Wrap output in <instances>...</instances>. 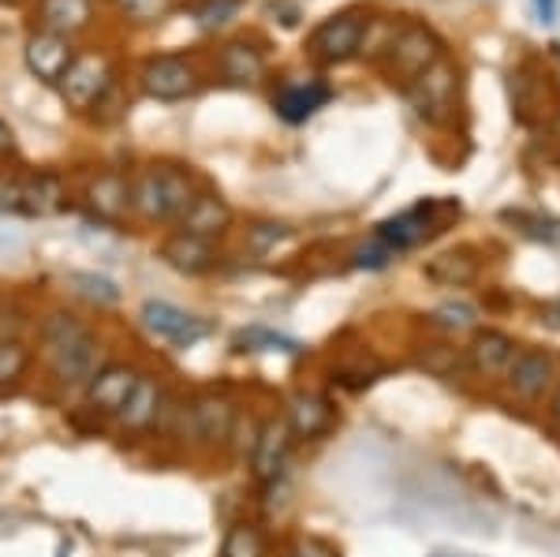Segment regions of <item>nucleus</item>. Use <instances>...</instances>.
Here are the masks:
<instances>
[{"instance_id":"obj_10","label":"nucleus","mask_w":560,"mask_h":557,"mask_svg":"<svg viewBox=\"0 0 560 557\" xmlns=\"http://www.w3.org/2000/svg\"><path fill=\"white\" fill-rule=\"evenodd\" d=\"M329 97H332V90L325 83H318V79H311V83H292V86L280 90V94L273 97V109H277L280 120L303 124V120H311V116L318 113Z\"/></svg>"},{"instance_id":"obj_13","label":"nucleus","mask_w":560,"mask_h":557,"mask_svg":"<svg viewBox=\"0 0 560 557\" xmlns=\"http://www.w3.org/2000/svg\"><path fill=\"white\" fill-rule=\"evenodd\" d=\"M90 15H94V0H38L42 31L60 34V38L86 31Z\"/></svg>"},{"instance_id":"obj_12","label":"nucleus","mask_w":560,"mask_h":557,"mask_svg":"<svg viewBox=\"0 0 560 557\" xmlns=\"http://www.w3.org/2000/svg\"><path fill=\"white\" fill-rule=\"evenodd\" d=\"M438 210V202H422V206H415V210L408 213H400V218H393V221H385L382 229H377V240L388 247V251H404V247H415L419 240H427L430 236V213Z\"/></svg>"},{"instance_id":"obj_27","label":"nucleus","mask_w":560,"mask_h":557,"mask_svg":"<svg viewBox=\"0 0 560 557\" xmlns=\"http://www.w3.org/2000/svg\"><path fill=\"white\" fill-rule=\"evenodd\" d=\"M236 12H240V0H206L195 15H198V26H202V31H221V26L232 23Z\"/></svg>"},{"instance_id":"obj_36","label":"nucleus","mask_w":560,"mask_h":557,"mask_svg":"<svg viewBox=\"0 0 560 557\" xmlns=\"http://www.w3.org/2000/svg\"><path fill=\"white\" fill-rule=\"evenodd\" d=\"M557 416H560V401H557Z\"/></svg>"},{"instance_id":"obj_34","label":"nucleus","mask_w":560,"mask_h":557,"mask_svg":"<svg viewBox=\"0 0 560 557\" xmlns=\"http://www.w3.org/2000/svg\"><path fill=\"white\" fill-rule=\"evenodd\" d=\"M535 8H538L541 23H553V8H557V0H535Z\"/></svg>"},{"instance_id":"obj_3","label":"nucleus","mask_w":560,"mask_h":557,"mask_svg":"<svg viewBox=\"0 0 560 557\" xmlns=\"http://www.w3.org/2000/svg\"><path fill=\"white\" fill-rule=\"evenodd\" d=\"M385 57V76L393 83H415L430 65L441 60V42L438 34L427 31L419 23H408L404 31H396L382 49Z\"/></svg>"},{"instance_id":"obj_16","label":"nucleus","mask_w":560,"mask_h":557,"mask_svg":"<svg viewBox=\"0 0 560 557\" xmlns=\"http://www.w3.org/2000/svg\"><path fill=\"white\" fill-rule=\"evenodd\" d=\"M60 199H65V187L52 173L23 176V218H45V213H57Z\"/></svg>"},{"instance_id":"obj_1","label":"nucleus","mask_w":560,"mask_h":557,"mask_svg":"<svg viewBox=\"0 0 560 557\" xmlns=\"http://www.w3.org/2000/svg\"><path fill=\"white\" fill-rule=\"evenodd\" d=\"M42 340H45V352H49L52 374L65 385L94 379L97 345L83 322H75L71 314H49L42 326Z\"/></svg>"},{"instance_id":"obj_2","label":"nucleus","mask_w":560,"mask_h":557,"mask_svg":"<svg viewBox=\"0 0 560 557\" xmlns=\"http://www.w3.org/2000/svg\"><path fill=\"white\" fill-rule=\"evenodd\" d=\"M131 187V206L150 221H168L191 206V179L176 169H147V173L135 176Z\"/></svg>"},{"instance_id":"obj_24","label":"nucleus","mask_w":560,"mask_h":557,"mask_svg":"<svg viewBox=\"0 0 560 557\" xmlns=\"http://www.w3.org/2000/svg\"><path fill=\"white\" fill-rule=\"evenodd\" d=\"M475 359H478V367H486V371H501V367L512 359V345L501 334H486V337H478Z\"/></svg>"},{"instance_id":"obj_4","label":"nucleus","mask_w":560,"mask_h":557,"mask_svg":"<svg viewBox=\"0 0 560 557\" xmlns=\"http://www.w3.org/2000/svg\"><path fill=\"white\" fill-rule=\"evenodd\" d=\"M456 90H459V71L456 65H448V60L441 57L438 65H430L415 83H408V97L422 120L445 124L456 109Z\"/></svg>"},{"instance_id":"obj_9","label":"nucleus","mask_w":560,"mask_h":557,"mask_svg":"<svg viewBox=\"0 0 560 557\" xmlns=\"http://www.w3.org/2000/svg\"><path fill=\"white\" fill-rule=\"evenodd\" d=\"M142 322H147L150 334H158L161 340H168V345H176V348H191L195 340H202L210 334V326H206L202 318H195V314L179 311L165 300L142 303Z\"/></svg>"},{"instance_id":"obj_17","label":"nucleus","mask_w":560,"mask_h":557,"mask_svg":"<svg viewBox=\"0 0 560 557\" xmlns=\"http://www.w3.org/2000/svg\"><path fill=\"white\" fill-rule=\"evenodd\" d=\"M90 206L97 210V218L116 221L131 206V187L120 173H105L90 184Z\"/></svg>"},{"instance_id":"obj_19","label":"nucleus","mask_w":560,"mask_h":557,"mask_svg":"<svg viewBox=\"0 0 560 557\" xmlns=\"http://www.w3.org/2000/svg\"><path fill=\"white\" fill-rule=\"evenodd\" d=\"M158 404H161V390L150 379H139V382H135L128 404H124L116 416H120L131 430H147L153 419H158Z\"/></svg>"},{"instance_id":"obj_22","label":"nucleus","mask_w":560,"mask_h":557,"mask_svg":"<svg viewBox=\"0 0 560 557\" xmlns=\"http://www.w3.org/2000/svg\"><path fill=\"white\" fill-rule=\"evenodd\" d=\"M195 427L206 442H221V438H229V430H232V408L224 401H213V397L202 401L195 408Z\"/></svg>"},{"instance_id":"obj_15","label":"nucleus","mask_w":560,"mask_h":557,"mask_svg":"<svg viewBox=\"0 0 560 557\" xmlns=\"http://www.w3.org/2000/svg\"><path fill=\"white\" fill-rule=\"evenodd\" d=\"M221 76L236 86H255L266 76V57L247 42H229L221 49Z\"/></svg>"},{"instance_id":"obj_23","label":"nucleus","mask_w":560,"mask_h":557,"mask_svg":"<svg viewBox=\"0 0 560 557\" xmlns=\"http://www.w3.org/2000/svg\"><path fill=\"white\" fill-rule=\"evenodd\" d=\"M68 285L79 295H83V300L102 303V307H108V303L120 300V289H116V281H108V277H102V274H68Z\"/></svg>"},{"instance_id":"obj_21","label":"nucleus","mask_w":560,"mask_h":557,"mask_svg":"<svg viewBox=\"0 0 560 557\" xmlns=\"http://www.w3.org/2000/svg\"><path fill=\"white\" fill-rule=\"evenodd\" d=\"M546 382H549V359L546 356H535V352L516 356V363H512V385H516L520 393L535 397V393L546 390Z\"/></svg>"},{"instance_id":"obj_26","label":"nucleus","mask_w":560,"mask_h":557,"mask_svg":"<svg viewBox=\"0 0 560 557\" xmlns=\"http://www.w3.org/2000/svg\"><path fill=\"white\" fill-rule=\"evenodd\" d=\"M295 430L300 434H318V430L329 423V408H325L322 401H314V397H300L295 401Z\"/></svg>"},{"instance_id":"obj_35","label":"nucleus","mask_w":560,"mask_h":557,"mask_svg":"<svg viewBox=\"0 0 560 557\" xmlns=\"http://www.w3.org/2000/svg\"><path fill=\"white\" fill-rule=\"evenodd\" d=\"M295 557H332L329 550H322V546H300Z\"/></svg>"},{"instance_id":"obj_14","label":"nucleus","mask_w":560,"mask_h":557,"mask_svg":"<svg viewBox=\"0 0 560 557\" xmlns=\"http://www.w3.org/2000/svg\"><path fill=\"white\" fill-rule=\"evenodd\" d=\"M135 382H139V374L128 371V367H105L90 379V404L102 411H120L131 397Z\"/></svg>"},{"instance_id":"obj_18","label":"nucleus","mask_w":560,"mask_h":557,"mask_svg":"<svg viewBox=\"0 0 560 557\" xmlns=\"http://www.w3.org/2000/svg\"><path fill=\"white\" fill-rule=\"evenodd\" d=\"M161 255H165L168 266L184 269V274H202V269L213 266V247L210 240H198V236H184L179 232L176 240H168L165 247H161Z\"/></svg>"},{"instance_id":"obj_8","label":"nucleus","mask_w":560,"mask_h":557,"mask_svg":"<svg viewBox=\"0 0 560 557\" xmlns=\"http://www.w3.org/2000/svg\"><path fill=\"white\" fill-rule=\"evenodd\" d=\"M23 60H26V68H31L34 79L57 86L60 79H65V71L71 68V60H75V45H71V38H60V34L38 31V34L26 38Z\"/></svg>"},{"instance_id":"obj_25","label":"nucleus","mask_w":560,"mask_h":557,"mask_svg":"<svg viewBox=\"0 0 560 557\" xmlns=\"http://www.w3.org/2000/svg\"><path fill=\"white\" fill-rule=\"evenodd\" d=\"M176 8V0H120V12L131 23H161Z\"/></svg>"},{"instance_id":"obj_32","label":"nucleus","mask_w":560,"mask_h":557,"mask_svg":"<svg viewBox=\"0 0 560 557\" xmlns=\"http://www.w3.org/2000/svg\"><path fill=\"white\" fill-rule=\"evenodd\" d=\"M388 258H393V251H388V247L382 244V240H374V244H370V247H363V251H359V255H355V263H359V266H370V269H377V266H385Z\"/></svg>"},{"instance_id":"obj_11","label":"nucleus","mask_w":560,"mask_h":557,"mask_svg":"<svg viewBox=\"0 0 560 557\" xmlns=\"http://www.w3.org/2000/svg\"><path fill=\"white\" fill-rule=\"evenodd\" d=\"M232 221V210L224 206L217 195H195L191 206L179 213V229L184 236H198V240H210V236H221Z\"/></svg>"},{"instance_id":"obj_6","label":"nucleus","mask_w":560,"mask_h":557,"mask_svg":"<svg viewBox=\"0 0 560 557\" xmlns=\"http://www.w3.org/2000/svg\"><path fill=\"white\" fill-rule=\"evenodd\" d=\"M366 31H370V20H359L355 12L332 15V20H325L318 31L311 34L306 49H311V57L318 60V65H345L355 53H363Z\"/></svg>"},{"instance_id":"obj_30","label":"nucleus","mask_w":560,"mask_h":557,"mask_svg":"<svg viewBox=\"0 0 560 557\" xmlns=\"http://www.w3.org/2000/svg\"><path fill=\"white\" fill-rule=\"evenodd\" d=\"M224 557H261V538L255 527H236L224 538Z\"/></svg>"},{"instance_id":"obj_31","label":"nucleus","mask_w":560,"mask_h":557,"mask_svg":"<svg viewBox=\"0 0 560 557\" xmlns=\"http://www.w3.org/2000/svg\"><path fill=\"white\" fill-rule=\"evenodd\" d=\"M0 213H23V176H0Z\"/></svg>"},{"instance_id":"obj_28","label":"nucleus","mask_w":560,"mask_h":557,"mask_svg":"<svg viewBox=\"0 0 560 557\" xmlns=\"http://www.w3.org/2000/svg\"><path fill=\"white\" fill-rule=\"evenodd\" d=\"M26 367V352L20 340H0V390H8Z\"/></svg>"},{"instance_id":"obj_7","label":"nucleus","mask_w":560,"mask_h":557,"mask_svg":"<svg viewBox=\"0 0 560 557\" xmlns=\"http://www.w3.org/2000/svg\"><path fill=\"white\" fill-rule=\"evenodd\" d=\"M142 90L158 102H184L198 90V71L187 57L176 53H161V57L147 60L142 68Z\"/></svg>"},{"instance_id":"obj_29","label":"nucleus","mask_w":560,"mask_h":557,"mask_svg":"<svg viewBox=\"0 0 560 557\" xmlns=\"http://www.w3.org/2000/svg\"><path fill=\"white\" fill-rule=\"evenodd\" d=\"M236 345H247L255 352H295V340L269 334V329H247V334L236 337Z\"/></svg>"},{"instance_id":"obj_33","label":"nucleus","mask_w":560,"mask_h":557,"mask_svg":"<svg viewBox=\"0 0 560 557\" xmlns=\"http://www.w3.org/2000/svg\"><path fill=\"white\" fill-rule=\"evenodd\" d=\"M12 150H15V135H12V128H8V124H0V158L12 154Z\"/></svg>"},{"instance_id":"obj_5","label":"nucleus","mask_w":560,"mask_h":557,"mask_svg":"<svg viewBox=\"0 0 560 557\" xmlns=\"http://www.w3.org/2000/svg\"><path fill=\"white\" fill-rule=\"evenodd\" d=\"M60 94L75 113H86L94 105L105 102V94L113 90V65L102 53H83V57L71 60V68L60 79Z\"/></svg>"},{"instance_id":"obj_20","label":"nucleus","mask_w":560,"mask_h":557,"mask_svg":"<svg viewBox=\"0 0 560 557\" xmlns=\"http://www.w3.org/2000/svg\"><path fill=\"white\" fill-rule=\"evenodd\" d=\"M284 453H288V427L284 423H269L261 430L258 438V449H255V472L261 479H273L284 464Z\"/></svg>"}]
</instances>
